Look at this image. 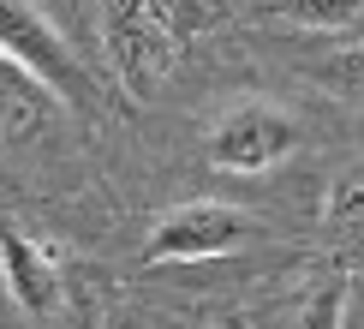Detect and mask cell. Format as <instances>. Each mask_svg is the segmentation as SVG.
<instances>
[{
  "instance_id": "cell-1",
  "label": "cell",
  "mask_w": 364,
  "mask_h": 329,
  "mask_svg": "<svg viewBox=\"0 0 364 329\" xmlns=\"http://www.w3.org/2000/svg\"><path fill=\"white\" fill-rule=\"evenodd\" d=\"M263 239V221L251 209L227 204V198H197L179 204L149 228L144 239V263H203V258H227V251Z\"/></svg>"
},
{
  "instance_id": "cell-2",
  "label": "cell",
  "mask_w": 364,
  "mask_h": 329,
  "mask_svg": "<svg viewBox=\"0 0 364 329\" xmlns=\"http://www.w3.org/2000/svg\"><path fill=\"white\" fill-rule=\"evenodd\" d=\"M0 54H6L12 66H24L42 90H54L60 102H90L96 96L90 66L72 54V42L42 19L36 0H0Z\"/></svg>"
},
{
  "instance_id": "cell-3",
  "label": "cell",
  "mask_w": 364,
  "mask_h": 329,
  "mask_svg": "<svg viewBox=\"0 0 364 329\" xmlns=\"http://www.w3.org/2000/svg\"><path fill=\"white\" fill-rule=\"evenodd\" d=\"M299 150V126L293 114H281L275 102H239V108H227L215 120V132H209V168L221 174H263L287 162Z\"/></svg>"
},
{
  "instance_id": "cell-4",
  "label": "cell",
  "mask_w": 364,
  "mask_h": 329,
  "mask_svg": "<svg viewBox=\"0 0 364 329\" xmlns=\"http://www.w3.org/2000/svg\"><path fill=\"white\" fill-rule=\"evenodd\" d=\"M102 19H108V48H114L119 78H126L132 96H144L173 66V42H179L173 24L149 0H102Z\"/></svg>"
},
{
  "instance_id": "cell-5",
  "label": "cell",
  "mask_w": 364,
  "mask_h": 329,
  "mask_svg": "<svg viewBox=\"0 0 364 329\" xmlns=\"http://www.w3.org/2000/svg\"><path fill=\"white\" fill-rule=\"evenodd\" d=\"M0 276H6L18 311H30V318H48L60 306V263L24 228H0Z\"/></svg>"
},
{
  "instance_id": "cell-6",
  "label": "cell",
  "mask_w": 364,
  "mask_h": 329,
  "mask_svg": "<svg viewBox=\"0 0 364 329\" xmlns=\"http://www.w3.org/2000/svg\"><path fill=\"white\" fill-rule=\"evenodd\" d=\"M54 90H42L24 66H12L0 54V144H24V138H42L54 126Z\"/></svg>"
},
{
  "instance_id": "cell-7",
  "label": "cell",
  "mask_w": 364,
  "mask_h": 329,
  "mask_svg": "<svg viewBox=\"0 0 364 329\" xmlns=\"http://www.w3.org/2000/svg\"><path fill=\"white\" fill-rule=\"evenodd\" d=\"M287 12L305 30H346L364 12V0H287Z\"/></svg>"
},
{
  "instance_id": "cell-8",
  "label": "cell",
  "mask_w": 364,
  "mask_h": 329,
  "mask_svg": "<svg viewBox=\"0 0 364 329\" xmlns=\"http://www.w3.org/2000/svg\"><path fill=\"white\" fill-rule=\"evenodd\" d=\"M149 6H156L161 19L173 24V36H186V30L197 24V0H149Z\"/></svg>"
}]
</instances>
